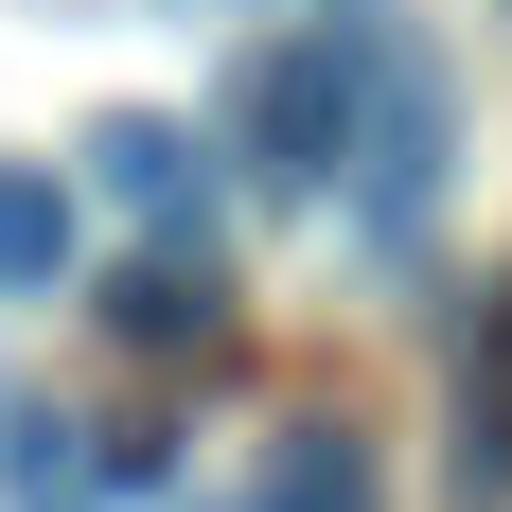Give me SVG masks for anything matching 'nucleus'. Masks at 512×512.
I'll use <instances>...</instances> for the list:
<instances>
[{
    "label": "nucleus",
    "mask_w": 512,
    "mask_h": 512,
    "mask_svg": "<svg viewBox=\"0 0 512 512\" xmlns=\"http://www.w3.org/2000/svg\"><path fill=\"white\" fill-rule=\"evenodd\" d=\"M53 283H71V177L0 159V301H53Z\"/></svg>",
    "instance_id": "obj_4"
},
{
    "label": "nucleus",
    "mask_w": 512,
    "mask_h": 512,
    "mask_svg": "<svg viewBox=\"0 0 512 512\" xmlns=\"http://www.w3.org/2000/svg\"><path fill=\"white\" fill-rule=\"evenodd\" d=\"M106 336H142V354H195V336H212V283H195V265H142V283H106Z\"/></svg>",
    "instance_id": "obj_6"
},
{
    "label": "nucleus",
    "mask_w": 512,
    "mask_h": 512,
    "mask_svg": "<svg viewBox=\"0 0 512 512\" xmlns=\"http://www.w3.org/2000/svg\"><path fill=\"white\" fill-rule=\"evenodd\" d=\"M371 71H389V36L371 18H301V36H265V53H230V159H248V195H318L336 159H354V124H371Z\"/></svg>",
    "instance_id": "obj_1"
},
{
    "label": "nucleus",
    "mask_w": 512,
    "mask_h": 512,
    "mask_svg": "<svg viewBox=\"0 0 512 512\" xmlns=\"http://www.w3.org/2000/svg\"><path fill=\"white\" fill-rule=\"evenodd\" d=\"M89 177H106L124 212H159V230H195V124L124 106V124H89Z\"/></svg>",
    "instance_id": "obj_3"
},
{
    "label": "nucleus",
    "mask_w": 512,
    "mask_h": 512,
    "mask_svg": "<svg viewBox=\"0 0 512 512\" xmlns=\"http://www.w3.org/2000/svg\"><path fill=\"white\" fill-rule=\"evenodd\" d=\"M159 477H177V442H159V424H106V442H89V512L159 495Z\"/></svg>",
    "instance_id": "obj_7"
},
{
    "label": "nucleus",
    "mask_w": 512,
    "mask_h": 512,
    "mask_svg": "<svg viewBox=\"0 0 512 512\" xmlns=\"http://www.w3.org/2000/svg\"><path fill=\"white\" fill-rule=\"evenodd\" d=\"M442 177H460V89H442V53H389L371 71V124H354V230L407 265L442 230Z\"/></svg>",
    "instance_id": "obj_2"
},
{
    "label": "nucleus",
    "mask_w": 512,
    "mask_h": 512,
    "mask_svg": "<svg viewBox=\"0 0 512 512\" xmlns=\"http://www.w3.org/2000/svg\"><path fill=\"white\" fill-rule=\"evenodd\" d=\"M248 512H371V442L354 424H283V460H265Z\"/></svg>",
    "instance_id": "obj_5"
}]
</instances>
